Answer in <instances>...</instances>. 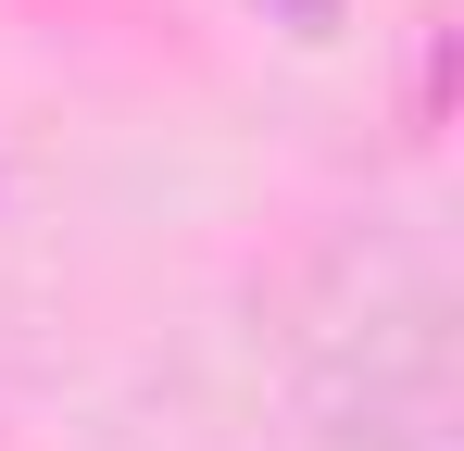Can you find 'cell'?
<instances>
[{"label": "cell", "instance_id": "cell-1", "mask_svg": "<svg viewBox=\"0 0 464 451\" xmlns=\"http://www.w3.org/2000/svg\"><path fill=\"white\" fill-rule=\"evenodd\" d=\"M302 401L326 414V439L440 451V427H452V301H440V276L401 264V251H352L339 301L302 326Z\"/></svg>", "mask_w": 464, "mask_h": 451}, {"label": "cell", "instance_id": "cell-2", "mask_svg": "<svg viewBox=\"0 0 464 451\" xmlns=\"http://www.w3.org/2000/svg\"><path fill=\"white\" fill-rule=\"evenodd\" d=\"M264 13H276L289 38H326V25H339V0H264Z\"/></svg>", "mask_w": 464, "mask_h": 451}]
</instances>
